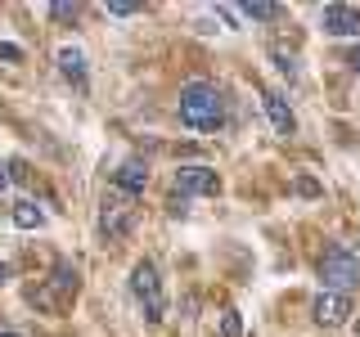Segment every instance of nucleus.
<instances>
[{
  "label": "nucleus",
  "instance_id": "obj_1",
  "mask_svg": "<svg viewBox=\"0 0 360 337\" xmlns=\"http://www.w3.org/2000/svg\"><path fill=\"white\" fill-rule=\"evenodd\" d=\"M176 112H180V126H189V131H221L225 99H221V90L212 81H189L185 90H180Z\"/></svg>",
  "mask_w": 360,
  "mask_h": 337
},
{
  "label": "nucleus",
  "instance_id": "obj_2",
  "mask_svg": "<svg viewBox=\"0 0 360 337\" xmlns=\"http://www.w3.org/2000/svg\"><path fill=\"white\" fill-rule=\"evenodd\" d=\"M320 284H324V292H347V297H352V288H360V256L352 252V247H342V243L324 247Z\"/></svg>",
  "mask_w": 360,
  "mask_h": 337
},
{
  "label": "nucleus",
  "instance_id": "obj_3",
  "mask_svg": "<svg viewBox=\"0 0 360 337\" xmlns=\"http://www.w3.org/2000/svg\"><path fill=\"white\" fill-rule=\"evenodd\" d=\"M131 292H135V301H140V306H144V319H162V306H167V301H162V284H158V270L149 265V261H140V265H135L131 270Z\"/></svg>",
  "mask_w": 360,
  "mask_h": 337
},
{
  "label": "nucleus",
  "instance_id": "obj_4",
  "mask_svg": "<svg viewBox=\"0 0 360 337\" xmlns=\"http://www.w3.org/2000/svg\"><path fill=\"white\" fill-rule=\"evenodd\" d=\"M131 220H135V207L127 202V194H112L104 198V207H99V230L108 234V239H127L131 234Z\"/></svg>",
  "mask_w": 360,
  "mask_h": 337
},
{
  "label": "nucleus",
  "instance_id": "obj_5",
  "mask_svg": "<svg viewBox=\"0 0 360 337\" xmlns=\"http://www.w3.org/2000/svg\"><path fill=\"white\" fill-rule=\"evenodd\" d=\"M311 315H315V324H320V329H342V324L356 315V306H352V297H347V292H320V297H315V306H311Z\"/></svg>",
  "mask_w": 360,
  "mask_h": 337
},
{
  "label": "nucleus",
  "instance_id": "obj_6",
  "mask_svg": "<svg viewBox=\"0 0 360 337\" xmlns=\"http://www.w3.org/2000/svg\"><path fill=\"white\" fill-rule=\"evenodd\" d=\"M221 189V180H217V171L212 166H180L176 171V194L180 198H194V194H217Z\"/></svg>",
  "mask_w": 360,
  "mask_h": 337
},
{
  "label": "nucleus",
  "instance_id": "obj_7",
  "mask_svg": "<svg viewBox=\"0 0 360 337\" xmlns=\"http://www.w3.org/2000/svg\"><path fill=\"white\" fill-rule=\"evenodd\" d=\"M320 27L329 37H360V9L352 5H324L320 9Z\"/></svg>",
  "mask_w": 360,
  "mask_h": 337
},
{
  "label": "nucleus",
  "instance_id": "obj_8",
  "mask_svg": "<svg viewBox=\"0 0 360 337\" xmlns=\"http://www.w3.org/2000/svg\"><path fill=\"white\" fill-rule=\"evenodd\" d=\"M144 185H149V166L144 162H135V157H127V162L117 166V171H112V189H117V194H144Z\"/></svg>",
  "mask_w": 360,
  "mask_h": 337
},
{
  "label": "nucleus",
  "instance_id": "obj_9",
  "mask_svg": "<svg viewBox=\"0 0 360 337\" xmlns=\"http://www.w3.org/2000/svg\"><path fill=\"white\" fill-rule=\"evenodd\" d=\"M262 99H266V117H270V126H275V135H292V131H297V117H292V108H288L284 95L266 90Z\"/></svg>",
  "mask_w": 360,
  "mask_h": 337
},
{
  "label": "nucleus",
  "instance_id": "obj_10",
  "mask_svg": "<svg viewBox=\"0 0 360 337\" xmlns=\"http://www.w3.org/2000/svg\"><path fill=\"white\" fill-rule=\"evenodd\" d=\"M59 72L68 81H86V54L77 50V45H63L59 50Z\"/></svg>",
  "mask_w": 360,
  "mask_h": 337
},
{
  "label": "nucleus",
  "instance_id": "obj_11",
  "mask_svg": "<svg viewBox=\"0 0 360 337\" xmlns=\"http://www.w3.org/2000/svg\"><path fill=\"white\" fill-rule=\"evenodd\" d=\"M9 216H14V225H18V230H41V207H37V202H32V198H22V202H14V211H9Z\"/></svg>",
  "mask_w": 360,
  "mask_h": 337
},
{
  "label": "nucleus",
  "instance_id": "obj_12",
  "mask_svg": "<svg viewBox=\"0 0 360 337\" xmlns=\"http://www.w3.org/2000/svg\"><path fill=\"white\" fill-rule=\"evenodd\" d=\"M50 284L68 297V292H77V270L68 265V261H59V265H54V279H50Z\"/></svg>",
  "mask_w": 360,
  "mask_h": 337
},
{
  "label": "nucleus",
  "instance_id": "obj_13",
  "mask_svg": "<svg viewBox=\"0 0 360 337\" xmlns=\"http://www.w3.org/2000/svg\"><path fill=\"white\" fill-rule=\"evenodd\" d=\"M243 18L270 22V18H279V5H266V0H257V5H243Z\"/></svg>",
  "mask_w": 360,
  "mask_h": 337
},
{
  "label": "nucleus",
  "instance_id": "obj_14",
  "mask_svg": "<svg viewBox=\"0 0 360 337\" xmlns=\"http://www.w3.org/2000/svg\"><path fill=\"white\" fill-rule=\"evenodd\" d=\"M221 337H243V319H239V310H225V315H221Z\"/></svg>",
  "mask_w": 360,
  "mask_h": 337
},
{
  "label": "nucleus",
  "instance_id": "obj_15",
  "mask_svg": "<svg viewBox=\"0 0 360 337\" xmlns=\"http://www.w3.org/2000/svg\"><path fill=\"white\" fill-rule=\"evenodd\" d=\"M270 54H275V67L284 77H297V59H292V54H284V50H270Z\"/></svg>",
  "mask_w": 360,
  "mask_h": 337
},
{
  "label": "nucleus",
  "instance_id": "obj_16",
  "mask_svg": "<svg viewBox=\"0 0 360 337\" xmlns=\"http://www.w3.org/2000/svg\"><path fill=\"white\" fill-rule=\"evenodd\" d=\"M342 63H347V67H352V72H360V45H352V50H347V54H342Z\"/></svg>",
  "mask_w": 360,
  "mask_h": 337
},
{
  "label": "nucleus",
  "instance_id": "obj_17",
  "mask_svg": "<svg viewBox=\"0 0 360 337\" xmlns=\"http://www.w3.org/2000/svg\"><path fill=\"white\" fill-rule=\"evenodd\" d=\"M0 59L14 63V59H22V50H18V45H9V41H0Z\"/></svg>",
  "mask_w": 360,
  "mask_h": 337
},
{
  "label": "nucleus",
  "instance_id": "obj_18",
  "mask_svg": "<svg viewBox=\"0 0 360 337\" xmlns=\"http://www.w3.org/2000/svg\"><path fill=\"white\" fill-rule=\"evenodd\" d=\"M108 14H117V18H127V14H135V5H127V0H112V5H108Z\"/></svg>",
  "mask_w": 360,
  "mask_h": 337
},
{
  "label": "nucleus",
  "instance_id": "obj_19",
  "mask_svg": "<svg viewBox=\"0 0 360 337\" xmlns=\"http://www.w3.org/2000/svg\"><path fill=\"white\" fill-rule=\"evenodd\" d=\"M297 194H307V198H315V194H320V185H315V180H307V176H302V180H297Z\"/></svg>",
  "mask_w": 360,
  "mask_h": 337
},
{
  "label": "nucleus",
  "instance_id": "obj_20",
  "mask_svg": "<svg viewBox=\"0 0 360 337\" xmlns=\"http://www.w3.org/2000/svg\"><path fill=\"white\" fill-rule=\"evenodd\" d=\"M50 14H54V18H72L77 5H50Z\"/></svg>",
  "mask_w": 360,
  "mask_h": 337
},
{
  "label": "nucleus",
  "instance_id": "obj_21",
  "mask_svg": "<svg viewBox=\"0 0 360 337\" xmlns=\"http://www.w3.org/2000/svg\"><path fill=\"white\" fill-rule=\"evenodd\" d=\"M9 189V166H0V194Z\"/></svg>",
  "mask_w": 360,
  "mask_h": 337
},
{
  "label": "nucleus",
  "instance_id": "obj_22",
  "mask_svg": "<svg viewBox=\"0 0 360 337\" xmlns=\"http://www.w3.org/2000/svg\"><path fill=\"white\" fill-rule=\"evenodd\" d=\"M5 279H9V265H0V284H5Z\"/></svg>",
  "mask_w": 360,
  "mask_h": 337
},
{
  "label": "nucleus",
  "instance_id": "obj_23",
  "mask_svg": "<svg viewBox=\"0 0 360 337\" xmlns=\"http://www.w3.org/2000/svg\"><path fill=\"white\" fill-rule=\"evenodd\" d=\"M0 337H18V333H0Z\"/></svg>",
  "mask_w": 360,
  "mask_h": 337
}]
</instances>
